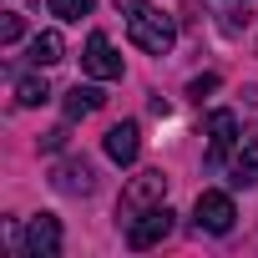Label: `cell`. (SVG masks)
Wrapping results in <instances>:
<instances>
[{"instance_id":"obj_1","label":"cell","mask_w":258,"mask_h":258,"mask_svg":"<svg viewBox=\"0 0 258 258\" xmlns=\"http://www.w3.org/2000/svg\"><path fill=\"white\" fill-rule=\"evenodd\" d=\"M126 36L132 46H142L147 56H167L172 41H177V26L167 11H157L152 0H126Z\"/></svg>"},{"instance_id":"obj_2","label":"cell","mask_w":258,"mask_h":258,"mask_svg":"<svg viewBox=\"0 0 258 258\" xmlns=\"http://www.w3.org/2000/svg\"><path fill=\"white\" fill-rule=\"evenodd\" d=\"M162 198H167V172H162V167H152V172H137L132 182L121 187V213H126V218H137V213L157 208Z\"/></svg>"},{"instance_id":"obj_3","label":"cell","mask_w":258,"mask_h":258,"mask_svg":"<svg viewBox=\"0 0 258 258\" xmlns=\"http://www.w3.org/2000/svg\"><path fill=\"white\" fill-rule=\"evenodd\" d=\"M167 233H172V208H167V203H157V208H147V213H137V218H126V248H132V253L162 243Z\"/></svg>"},{"instance_id":"obj_4","label":"cell","mask_w":258,"mask_h":258,"mask_svg":"<svg viewBox=\"0 0 258 258\" xmlns=\"http://www.w3.org/2000/svg\"><path fill=\"white\" fill-rule=\"evenodd\" d=\"M192 218H198V228L203 233H233V198L228 192H218V187H208V192H198V208H192Z\"/></svg>"},{"instance_id":"obj_5","label":"cell","mask_w":258,"mask_h":258,"mask_svg":"<svg viewBox=\"0 0 258 258\" xmlns=\"http://www.w3.org/2000/svg\"><path fill=\"white\" fill-rule=\"evenodd\" d=\"M81 71H86V76H96V81H116V76H121V56L111 51V41H106L101 31H91V36H86Z\"/></svg>"},{"instance_id":"obj_6","label":"cell","mask_w":258,"mask_h":258,"mask_svg":"<svg viewBox=\"0 0 258 258\" xmlns=\"http://www.w3.org/2000/svg\"><path fill=\"white\" fill-rule=\"evenodd\" d=\"M21 248H26V258H56V253H61V223H56L51 213L31 218L26 233H21Z\"/></svg>"},{"instance_id":"obj_7","label":"cell","mask_w":258,"mask_h":258,"mask_svg":"<svg viewBox=\"0 0 258 258\" xmlns=\"http://www.w3.org/2000/svg\"><path fill=\"white\" fill-rule=\"evenodd\" d=\"M51 187H56V192H71V198H86V192L96 187V167H91L86 157H66V162H56Z\"/></svg>"},{"instance_id":"obj_8","label":"cell","mask_w":258,"mask_h":258,"mask_svg":"<svg viewBox=\"0 0 258 258\" xmlns=\"http://www.w3.org/2000/svg\"><path fill=\"white\" fill-rule=\"evenodd\" d=\"M137 152H142V126L137 121H116L111 132H106V157L121 162V167H132Z\"/></svg>"},{"instance_id":"obj_9","label":"cell","mask_w":258,"mask_h":258,"mask_svg":"<svg viewBox=\"0 0 258 258\" xmlns=\"http://www.w3.org/2000/svg\"><path fill=\"white\" fill-rule=\"evenodd\" d=\"M233 142H238V116L233 111H213L208 116V162H223Z\"/></svg>"},{"instance_id":"obj_10","label":"cell","mask_w":258,"mask_h":258,"mask_svg":"<svg viewBox=\"0 0 258 258\" xmlns=\"http://www.w3.org/2000/svg\"><path fill=\"white\" fill-rule=\"evenodd\" d=\"M101 106H106L101 86H81V81H76V86L66 91V116H71V121H76V116H91V111H101Z\"/></svg>"},{"instance_id":"obj_11","label":"cell","mask_w":258,"mask_h":258,"mask_svg":"<svg viewBox=\"0 0 258 258\" xmlns=\"http://www.w3.org/2000/svg\"><path fill=\"white\" fill-rule=\"evenodd\" d=\"M66 56V41H61V31H41L36 41H31V61L36 66H56Z\"/></svg>"},{"instance_id":"obj_12","label":"cell","mask_w":258,"mask_h":258,"mask_svg":"<svg viewBox=\"0 0 258 258\" xmlns=\"http://www.w3.org/2000/svg\"><path fill=\"white\" fill-rule=\"evenodd\" d=\"M258 182V142H243L233 157V187H253Z\"/></svg>"},{"instance_id":"obj_13","label":"cell","mask_w":258,"mask_h":258,"mask_svg":"<svg viewBox=\"0 0 258 258\" xmlns=\"http://www.w3.org/2000/svg\"><path fill=\"white\" fill-rule=\"evenodd\" d=\"M16 101H21V106H41V101H51L46 76H21V81H16Z\"/></svg>"},{"instance_id":"obj_14","label":"cell","mask_w":258,"mask_h":258,"mask_svg":"<svg viewBox=\"0 0 258 258\" xmlns=\"http://www.w3.org/2000/svg\"><path fill=\"white\" fill-rule=\"evenodd\" d=\"M91 11H96V0H51V16H61V21H81Z\"/></svg>"},{"instance_id":"obj_15","label":"cell","mask_w":258,"mask_h":258,"mask_svg":"<svg viewBox=\"0 0 258 258\" xmlns=\"http://www.w3.org/2000/svg\"><path fill=\"white\" fill-rule=\"evenodd\" d=\"M21 36H26V21H21V16H16V11H11V16H6V21H0V41H6V46H16V41H21Z\"/></svg>"},{"instance_id":"obj_16","label":"cell","mask_w":258,"mask_h":258,"mask_svg":"<svg viewBox=\"0 0 258 258\" xmlns=\"http://www.w3.org/2000/svg\"><path fill=\"white\" fill-rule=\"evenodd\" d=\"M66 137H71L66 126H51V132H41V152H61V147H66Z\"/></svg>"},{"instance_id":"obj_17","label":"cell","mask_w":258,"mask_h":258,"mask_svg":"<svg viewBox=\"0 0 258 258\" xmlns=\"http://www.w3.org/2000/svg\"><path fill=\"white\" fill-rule=\"evenodd\" d=\"M208 91H218V76H198V81L187 86V96H198V101H203Z\"/></svg>"}]
</instances>
